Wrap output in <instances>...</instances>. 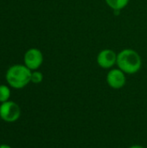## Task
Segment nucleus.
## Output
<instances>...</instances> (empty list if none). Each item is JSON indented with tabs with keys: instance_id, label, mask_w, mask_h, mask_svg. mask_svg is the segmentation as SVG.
I'll return each instance as SVG.
<instances>
[{
	"instance_id": "8",
	"label": "nucleus",
	"mask_w": 147,
	"mask_h": 148,
	"mask_svg": "<svg viewBox=\"0 0 147 148\" xmlns=\"http://www.w3.org/2000/svg\"><path fill=\"white\" fill-rule=\"evenodd\" d=\"M10 89L6 85H0V103L10 101Z\"/></svg>"
},
{
	"instance_id": "10",
	"label": "nucleus",
	"mask_w": 147,
	"mask_h": 148,
	"mask_svg": "<svg viewBox=\"0 0 147 148\" xmlns=\"http://www.w3.org/2000/svg\"><path fill=\"white\" fill-rule=\"evenodd\" d=\"M0 148H12L10 146L7 145V144H2L0 145Z\"/></svg>"
},
{
	"instance_id": "2",
	"label": "nucleus",
	"mask_w": 147,
	"mask_h": 148,
	"mask_svg": "<svg viewBox=\"0 0 147 148\" xmlns=\"http://www.w3.org/2000/svg\"><path fill=\"white\" fill-rule=\"evenodd\" d=\"M31 73L32 71L24 64H16L8 69L5 79L10 87L15 89H21L30 82Z\"/></svg>"
},
{
	"instance_id": "9",
	"label": "nucleus",
	"mask_w": 147,
	"mask_h": 148,
	"mask_svg": "<svg viewBox=\"0 0 147 148\" xmlns=\"http://www.w3.org/2000/svg\"><path fill=\"white\" fill-rule=\"evenodd\" d=\"M43 80V75L42 72L38 71V70H34L31 73V79H30V82L34 83V84H39L42 82Z\"/></svg>"
},
{
	"instance_id": "5",
	"label": "nucleus",
	"mask_w": 147,
	"mask_h": 148,
	"mask_svg": "<svg viewBox=\"0 0 147 148\" xmlns=\"http://www.w3.org/2000/svg\"><path fill=\"white\" fill-rule=\"evenodd\" d=\"M107 82L110 88L113 89H120L126 83V74L119 68L110 69L107 75Z\"/></svg>"
},
{
	"instance_id": "1",
	"label": "nucleus",
	"mask_w": 147,
	"mask_h": 148,
	"mask_svg": "<svg viewBox=\"0 0 147 148\" xmlns=\"http://www.w3.org/2000/svg\"><path fill=\"white\" fill-rule=\"evenodd\" d=\"M118 68L126 75H133L138 73L142 66V60L139 54L132 49H122L117 54Z\"/></svg>"
},
{
	"instance_id": "4",
	"label": "nucleus",
	"mask_w": 147,
	"mask_h": 148,
	"mask_svg": "<svg viewBox=\"0 0 147 148\" xmlns=\"http://www.w3.org/2000/svg\"><path fill=\"white\" fill-rule=\"evenodd\" d=\"M23 62L31 71L37 70L43 62V55L42 51L36 48L29 49L24 54Z\"/></svg>"
},
{
	"instance_id": "7",
	"label": "nucleus",
	"mask_w": 147,
	"mask_h": 148,
	"mask_svg": "<svg viewBox=\"0 0 147 148\" xmlns=\"http://www.w3.org/2000/svg\"><path fill=\"white\" fill-rule=\"evenodd\" d=\"M107 4L114 11L119 12L126 8L129 3V0H105Z\"/></svg>"
},
{
	"instance_id": "3",
	"label": "nucleus",
	"mask_w": 147,
	"mask_h": 148,
	"mask_svg": "<svg viewBox=\"0 0 147 148\" xmlns=\"http://www.w3.org/2000/svg\"><path fill=\"white\" fill-rule=\"evenodd\" d=\"M21 116V108L17 103L7 101L0 105V118L2 121L12 123L16 121Z\"/></svg>"
},
{
	"instance_id": "6",
	"label": "nucleus",
	"mask_w": 147,
	"mask_h": 148,
	"mask_svg": "<svg viewBox=\"0 0 147 148\" xmlns=\"http://www.w3.org/2000/svg\"><path fill=\"white\" fill-rule=\"evenodd\" d=\"M96 62L97 64L104 69H111L117 62V54L110 49H105L100 51Z\"/></svg>"
},
{
	"instance_id": "11",
	"label": "nucleus",
	"mask_w": 147,
	"mask_h": 148,
	"mask_svg": "<svg viewBox=\"0 0 147 148\" xmlns=\"http://www.w3.org/2000/svg\"><path fill=\"white\" fill-rule=\"evenodd\" d=\"M129 148H145L144 147H142V146H140V145H133V146H131Z\"/></svg>"
}]
</instances>
